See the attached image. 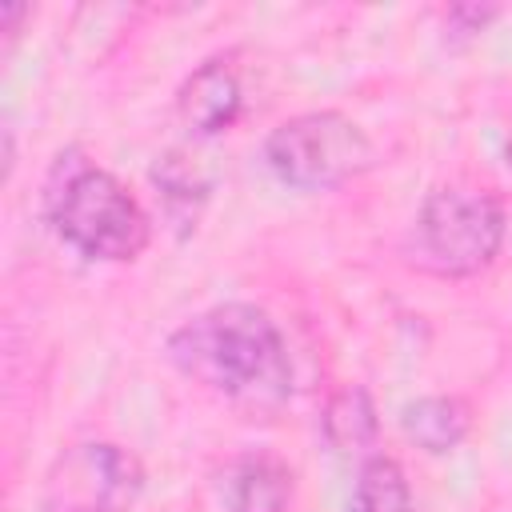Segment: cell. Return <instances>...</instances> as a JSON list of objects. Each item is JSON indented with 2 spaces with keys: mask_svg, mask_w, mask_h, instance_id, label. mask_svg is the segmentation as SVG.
I'll return each mask as SVG.
<instances>
[{
  "mask_svg": "<svg viewBox=\"0 0 512 512\" xmlns=\"http://www.w3.org/2000/svg\"><path fill=\"white\" fill-rule=\"evenodd\" d=\"M168 360L192 384L240 404L276 412L292 396V360L276 320L244 300L212 304L168 336Z\"/></svg>",
  "mask_w": 512,
  "mask_h": 512,
  "instance_id": "obj_1",
  "label": "cell"
},
{
  "mask_svg": "<svg viewBox=\"0 0 512 512\" xmlns=\"http://www.w3.org/2000/svg\"><path fill=\"white\" fill-rule=\"evenodd\" d=\"M44 212L56 236L76 248L84 260H136L148 248L152 224L140 200L100 164L80 160V152H60L48 192H44Z\"/></svg>",
  "mask_w": 512,
  "mask_h": 512,
  "instance_id": "obj_2",
  "label": "cell"
},
{
  "mask_svg": "<svg viewBox=\"0 0 512 512\" xmlns=\"http://www.w3.org/2000/svg\"><path fill=\"white\" fill-rule=\"evenodd\" d=\"M508 216L504 204L472 184H448L424 196L412 232H408V260L444 280L476 276L488 268L504 244Z\"/></svg>",
  "mask_w": 512,
  "mask_h": 512,
  "instance_id": "obj_3",
  "label": "cell"
},
{
  "mask_svg": "<svg viewBox=\"0 0 512 512\" xmlns=\"http://www.w3.org/2000/svg\"><path fill=\"white\" fill-rule=\"evenodd\" d=\"M264 160L280 184L296 192H328L372 164V140L352 116L320 108L276 124L264 140Z\"/></svg>",
  "mask_w": 512,
  "mask_h": 512,
  "instance_id": "obj_4",
  "label": "cell"
},
{
  "mask_svg": "<svg viewBox=\"0 0 512 512\" xmlns=\"http://www.w3.org/2000/svg\"><path fill=\"white\" fill-rule=\"evenodd\" d=\"M144 488L140 460L108 440L68 448L44 488V512H128Z\"/></svg>",
  "mask_w": 512,
  "mask_h": 512,
  "instance_id": "obj_5",
  "label": "cell"
},
{
  "mask_svg": "<svg viewBox=\"0 0 512 512\" xmlns=\"http://www.w3.org/2000/svg\"><path fill=\"white\" fill-rule=\"evenodd\" d=\"M240 104H244L240 76L232 72L228 60H204L196 72L184 76V84L176 92V112H180L184 128L196 136L228 132L240 116Z\"/></svg>",
  "mask_w": 512,
  "mask_h": 512,
  "instance_id": "obj_6",
  "label": "cell"
},
{
  "mask_svg": "<svg viewBox=\"0 0 512 512\" xmlns=\"http://www.w3.org/2000/svg\"><path fill=\"white\" fill-rule=\"evenodd\" d=\"M400 428L416 448L444 456L468 440L472 408L460 396H420V400L400 408Z\"/></svg>",
  "mask_w": 512,
  "mask_h": 512,
  "instance_id": "obj_7",
  "label": "cell"
},
{
  "mask_svg": "<svg viewBox=\"0 0 512 512\" xmlns=\"http://www.w3.org/2000/svg\"><path fill=\"white\" fill-rule=\"evenodd\" d=\"M228 512H288L292 472L276 456H244L228 476Z\"/></svg>",
  "mask_w": 512,
  "mask_h": 512,
  "instance_id": "obj_8",
  "label": "cell"
},
{
  "mask_svg": "<svg viewBox=\"0 0 512 512\" xmlns=\"http://www.w3.org/2000/svg\"><path fill=\"white\" fill-rule=\"evenodd\" d=\"M320 432L328 440V448L336 456H364L376 444L380 420H376V404L364 388H344L324 404L320 416Z\"/></svg>",
  "mask_w": 512,
  "mask_h": 512,
  "instance_id": "obj_9",
  "label": "cell"
},
{
  "mask_svg": "<svg viewBox=\"0 0 512 512\" xmlns=\"http://www.w3.org/2000/svg\"><path fill=\"white\" fill-rule=\"evenodd\" d=\"M348 512H416L404 468L392 456H368L356 472Z\"/></svg>",
  "mask_w": 512,
  "mask_h": 512,
  "instance_id": "obj_10",
  "label": "cell"
},
{
  "mask_svg": "<svg viewBox=\"0 0 512 512\" xmlns=\"http://www.w3.org/2000/svg\"><path fill=\"white\" fill-rule=\"evenodd\" d=\"M152 184H156V196L164 204L168 216L176 220H196L204 200H208V176L184 156V152H164L156 164H152Z\"/></svg>",
  "mask_w": 512,
  "mask_h": 512,
  "instance_id": "obj_11",
  "label": "cell"
},
{
  "mask_svg": "<svg viewBox=\"0 0 512 512\" xmlns=\"http://www.w3.org/2000/svg\"><path fill=\"white\" fill-rule=\"evenodd\" d=\"M28 12H32L28 4H0V32L12 40V36H16V24H20Z\"/></svg>",
  "mask_w": 512,
  "mask_h": 512,
  "instance_id": "obj_12",
  "label": "cell"
},
{
  "mask_svg": "<svg viewBox=\"0 0 512 512\" xmlns=\"http://www.w3.org/2000/svg\"><path fill=\"white\" fill-rule=\"evenodd\" d=\"M508 156H512V132H508ZM508 164H512V160H508Z\"/></svg>",
  "mask_w": 512,
  "mask_h": 512,
  "instance_id": "obj_13",
  "label": "cell"
}]
</instances>
